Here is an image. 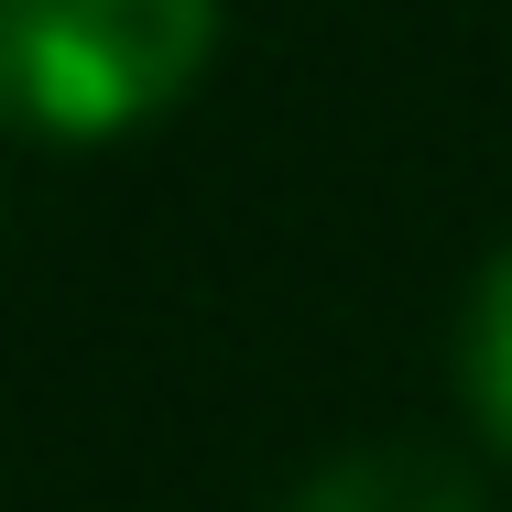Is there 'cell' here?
Returning <instances> with one entry per match:
<instances>
[{"instance_id": "cell-1", "label": "cell", "mask_w": 512, "mask_h": 512, "mask_svg": "<svg viewBox=\"0 0 512 512\" xmlns=\"http://www.w3.org/2000/svg\"><path fill=\"white\" fill-rule=\"evenodd\" d=\"M218 55V0H0V120L109 142L175 109Z\"/></svg>"}, {"instance_id": "cell-2", "label": "cell", "mask_w": 512, "mask_h": 512, "mask_svg": "<svg viewBox=\"0 0 512 512\" xmlns=\"http://www.w3.org/2000/svg\"><path fill=\"white\" fill-rule=\"evenodd\" d=\"M295 512H480V480L447 447H360V458L316 469Z\"/></svg>"}, {"instance_id": "cell-3", "label": "cell", "mask_w": 512, "mask_h": 512, "mask_svg": "<svg viewBox=\"0 0 512 512\" xmlns=\"http://www.w3.org/2000/svg\"><path fill=\"white\" fill-rule=\"evenodd\" d=\"M469 382H480L491 425L512 436V251L491 262V284H480V316H469Z\"/></svg>"}]
</instances>
